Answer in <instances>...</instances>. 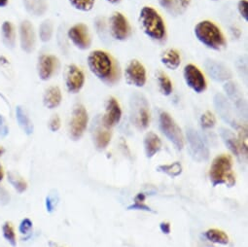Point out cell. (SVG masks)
<instances>
[{"label":"cell","mask_w":248,"mask_h":247,"mask_svg":"<svg viewBox=\"0 0 248 247\" xmlns=\"http://www.w3.org/2000/svg\"><path fill=\"white\" fill-rule=\"evenodd\" d=\"M232 160L230 156L222 154L217 156L210 167L209 177L213 187L225 184L228 187H232L235 184V176L232 170Z\"/></svg>","instance_id":"277c9868"},{"label":"cell","mask_w":248,"mask_h":247,"mask_svg":"<svg viewBox=\"0 0 248 247\" xmlns=\"http://www.w3.org/2000/svg\"><path fill=\"white\" fill-rule=\"evenodd\" d=\"M2 232H3V236L4 238L13 246L15 247L17 245V238H16V233L13 226L11 223L6 222L3 227H2Z\"/></svg>","instance_id":"836d02e7"},{"label":"cell","mask_w":248,"mask_h":247,"mask_svg":"<svg viewBox=\"0 0 248 247\" xmlns=\"http://www.w3.org/2000/svg\"><path fill=\"white\" fill-rule=\"evenodd\" d=\"M8 181L19 193H24L28 188V184L25 179L13 171L8 172Z\"/></svg>","instance_id":"f546056e"},{"label":"cell","mask_w":248,"mask_h":247,"mask_svg":"<svg viewBox=\"0 0 248 247\" xmlns=\"http://www.w3.org/2000/svg\"><path fill=\"white\" fill-rule=\"evenodd\" d=\"M160 130L166 138L175 146L176 149L182 150L184 147V139L180 128L173 118L168 112H162L159 118Z\"/></svg>","instance_id":"8992f818"},{"label":"cell","mask_w":248,"mask_h":247,"mask_svg":"<svg viewBox=\"0 0 248 247\" xmlns=\"http://www.w3.org/2000/svg\"><path fill=\"white\" fill-rule=\"evenodd\" d=\"M70 5L81 12H90L94 6L95 0H68Z\"/></svg>","instance_id":"1f68e13d"},{"label":"cell","mask_w":248,"mask_h":247,"mask_svg":"<svg viewBox=\"0 0 248 247\" xmlns=\"http://www.w3.org/2000/svg\"><path fill=\"white\" fill-rule=\"evenodd\" d=\"M31 228H32V222L31 221V219L26 218L21 222L19 226V231L21 233L25 234V233H28L31 230Z\"/></svg>","instance_id":"f35d334b"},{"label":"cell","mask_w":248,"mask_h":247,"mask_svg":"<svg viewBox=\"0 0 248 247\" xmlns=\"http://www.w3.org/2000/svg\"><path fill=\"white\" fill-rule=\"evenodd\" d=\"M131 121L140 130H146L149 126V104L140 93H135L131 98Z\"/></svg>","instance_id":"5b68a950"},{"label":"cell","mask_w":248,"mask_h":247,"mask_svg":"<svg viewBox=\"0 0 248 247\" xmlns=\"http://www.w3.org/2000/svg\"><path fill=\"white\" fill-rule=\"evenodd\" d=\"M186 138L189 146V152L193 160L202 163L209 158V150L201 135L193 128L186 130Z\"/></svg>","instance_id":"52a82bcc"},{"label":"cell","mask_w":248,"mask_h":247,"mask_svg":"<svg viewBox=\"0 0 248 247\" xmlns=\"http://www.w3.org/2000/svg\"><path fill=\"white\" fill-rule=\"evenodd\" d=\"M162 149V141L154 133H147L144 138V150L147 158H153Z\"/></svg>","instance_id":"7402d4cb"},{"label":"cell","mask_w":248,"mask_h":247,"mask_svg":"<svg viewBox=\"0 0 248 247\" xmlns=\"http://www.w3.org/2000/svg\"><path fill=\"white\" fill-rule=\"evenodd\" d=\"M157 78H158V83H159V87L162 93L167 96L170 95L173 89L170 79L163 72H158Z\"/></svg>","instance_id":"4dcf8cb0"},{"label":"cell","mask_w":248,"mask_h":247,"mask_svg":"<svg viewBox=\"0 0 248 247\" xmlns=\"http://www.w3.org/2000/svg\"><path fill=\"white\" fill-rule=\"evenodd\" d=\"M224 91L228 98L232 101L233 107H235L236 111L241 116L246 118V103L238 87L233 82L228 81L224 85Z\"/></svg>","instance_id":"e0dca14e"},{"label":"cell","mask_w":248,"mask_h":247,"mask_svg":"<svg viewBox=\"0 0 248 247\" xmlns=\"http://www.w3.org/2000/svg\"><path fill=\"white\" fill-rule=\"evenodd\" d=\"M3 153H4V149L0 147V156H1Z\"/></svg>","instance_id":"681fc988"},{"label":"cell","mask_w":248,"mask_h":247,"mask_svg":"<svg viewBox=\"0 0 248 247\" xmlns=\"http://www.w3.org/2000/svg\"><path fill=\"white\" fill-rule=\"evenodd\" d=\"M67 36L70 41L80 50H87L91 47L92 39L89 28L84 24H77L70 28L67 31Z\"/></svg>","instance_id":"7c38bea8"},{"label":"cell","mask_w":248,"mask_h":247,"mask_svg":"<svg viewBox=\"0 0 248 247\" xmlns=\"http://www.w3.org/2000/svg\"><path fill=\"white\" fill-rule=\"evenodd\" d=\"M89 116L82 104H77L73 111L69 125V135L73 140H79L87 130Z\"/></svg>","instance_id":"ba28073f"},{"label":"cell","mask_w":248,"mask_h":247,"mask_svg":"<svg viewBox=\"0 0 248 247\" xmlns=\"http://www.w3.org/2000/svg\"><path fill=\"white\" fill-rule=\"evenodd\" d=\"M158 171L164 172L170 177H177L182 173V166L179 162H175L170 165H162L158 167Z\"/></svg>","instance_id":"f1b7e54d"},{"label":"cell","mask_w":248,"mask_h":247,"mask_svg":"<svg viewBox=\"0 0 248 247\" xmlns=\"http://www.w3.org/2000/svg\"><path fill=\"white\" fill-rule=\"evenodd\" d=\"M8 3V0H0V8L5 7Z\"/></svg>","instance_id":"bcb514c9"},{"label":"cell","mask_w":248,"mask_h":247,"mask_svg":"<svg viewBox=\"0 0 248 247\" xmlns=\"http://www.w3.org/2000/svg\"><path fill=\"white\" fill-rule=\"evenodd\" d=\"M204 236L211 242L227 245L229 243V236L227 233L218 229H210L204 232Z\"/></svg>","instance_id":"83f0119b"},{"label":"cell","mask_w":248,"mask_h":247,"mask_svg":"<svg viewBox=\"0 0 248 247\" xmlns=\"http://www.w3.org/2000/svg\"><path fill=\"white\" fill-rule=\"evenodd\" d=\"M158 1L164 9L171 14H176L179 10V7H177L175 0H158Z\"/></svg>","instance_id":"d590c367"},{"label":"cell","mask_w":248,"mask_h":247,"mask_svg":"<svg viewBox=\"0 0 248 247\" xmlns=\"http://www.w3.org/2000/svg\"><path fill=\"white\" fill-rule=\"evenodd\" d=\"M214 105L218 112V114L221 116V118L229 124L232 128L238 130L240 128L239 124L233 114V109L229 100L221 93H217L214 96Z\"/></svg>","instance_id":"4fadbf2b"},{"label":"cell","mask_w":248,"mask_h":247,"mask_svg":"<svg viewBox=\"0 0 248 247\" xmlns=\"http://www.w3.org/2000/svg\"><path fill=\"white\" fill-rule=\"evenodd\" d=\"M125 76L128 84L137 88H142L146 84V69L138 60H133L128 63Z\"/></svg>","instance_id":"8fae6325"},{"label":"cell","mask_w":248,"mask_h":247,"mask_svg":"<svg viewBox=\"0 0 248 247\" xmlns=\"http://www.w3.org/2000/svg\"><path fill=\"white\" fill-rule=\"evenodd\" d=\"M53 35V24L50 21H45L39 28V36L42 42H48Z\"/></svg>","instance_id":"d6a6232c"},{"label":"cell","mask_w":248,"mask_h":247,"mask_svg":"<svg viewBox=\"0 0 248 247\" xmlns=\"http://www.w3.org/2000/svg\"><path fill=\"white\" fill-rule=\"evenodd\" d=\"M49 128L53 133H56L61 129V119L58 115H55L51 119L50 124H49Z\"/></svg>","instance_id":"ab89813d"},{"label":"cell","mask_w":248,"mask_h":247,"mask_svg":"<svg viewBox=\"0 0 248 247\" xmlns=\"http://www.w3.org/2000/svg\"><path fill=\"white\" fill-rule=\"evenodd\" d=\"M191 3V0H179V4L183 9H186Z\"/></svg>","instance_id":"f6af8a7d"},{"label":"cell","mask_w":248,"mask_h":247,"mask_svg":"<svg viewBox=\"0 0 248 247\" xmlns=\"http://www.w3.org/2000/svg\"><path fill=\"white\" fill-rule=\"evenodd\" d=\"M23 2L26 10L35 17L44 15L48 9L46 0H23Z\"/></svg>","instance_id":"603a6c76"},{"label":"cell","mask_w":248,"mask_h":247,"mask_svg":"<svg viewBox=\"0 0 248 247\" xmlns=\"http://www.w3.org/2000/svg\"><path fill=\"white\" fill-rule=\"evenodd\" d=\"M3 177H4V171H3V168L0 166V181L3 180Z\"/></svg>","instance_id":"7dc6e473"},{"label":"cell","mask_w":248,"mask_h":247,"mask_svg":"<svg viewBox=\"0 0 248 247\" xmlns=\"http://www.w3.org/2000/svg\"><path fill=\"white\" fill-rule=\"evenodd\" d=\"M140 22L144 33L155 41H163L166 39L167 31L163 18L152 7L145 6L140 14Z\"/></svg>","instance_id":"7a4b0ae2"},{"label":"cell","mask_w":248,"mask_h":247,"mask_svg":"<svg viewBox=\"0 0 248 247\" xmlns=\"http://www.w3.org/2000/svg\"><path fill=\"white\" fill-rule=\"evenodd\" d=\"M110 32L114 39L125 41L131 34V28L128 20L120 12H115L110 18Z\"/></svg>","instance_id":"30bf717a"},{"label":"cell","mask_w":248,"mask_h":247,"mask_svg":"<svg viewBox=\"0 0 248 247\" xmlns=\"http://www.w3.org/2000/svg\"><path fill=\"white\" fill-rule=\"evenodd\" d=\"M58 201H59V198H58V195H49L46 199V208H47V211L52 213L56 207H57V204H58Z\"/></svg>","instance_id":"74e56055"},{"label":"cell","mask_w":248,"mask_h":247,"mask_svg":"<svg viewBox=\"0 0 248 247\" xmlns=\"http://www.w3.org/2000/svg\"><path fill=\"white\" fill-rule=\"evenodd\" d=\"M237 11L241 18L245 21L248 22V2L247 0H240L237 3Z\"/></svg>","instance_id":"8d00e7d4"},{"label":"cell","mask_w":248,"mask_h":247,"mask_svg":"<svg viewBox=\"0 0 248 247\" xmlns=\"http://www.w3.org/2000/svg\"><path fill=\"white\" fill-rule=\"evenodd\" d=\"M160 230L165 234H170V224L169 222H162L160 224Z\"/></svg>","instance_id":"7bdbcfd3"},{"label":"cell","mask_w":248,"mask_h":247,"mask_svg":"<svg viewBox=\"0 0 248 247\" xmlns=\"http://www.w3.org/2000/svg\"><path fill=\"white\" fill-rule=\"evenodd\" d=\"M1 33L4 45L9 49H13L16 44V35L13 25L10 22H4L1 28Z\"/></svg>","instance_id":"4316f807"},{"label":"cell","mask_w":248,"mask_h":247,"mask_svg":"<svg viewBox=\"0 0 248 247\" xmlns=\"http://www.w3.org/2000/svg\"><path fill=\"white\" fill-rule=\"evenodd\" d=\"M200 122L202 129L207 130V129H212L215 126L216 119H215V116L210 111H206L202 115Z\"/></svg>","instance_id":"e575fe53"},{"label":"cell","mask_w":248,"mask_h":247,"mask_svg":"<svg viewBox=\"0 0 248 247\" xmlns=\"http://www.w3.org/2000/svg\"><path fill=\"white\" fill-rule=\"evenodd\" d=\"M146 200V196L143 193H140L135 198V202H144Z\"/></svg>","instance_id":"ee69618b"},{"label":"cell","mask_w":248,"mask_h":247,"mask_svg":"<svg viewBox=\"0 0 248 247\" xmlns=\"http://www.w3.org/2000/svg\"><path fill=\"white\" fill-rule=\"evenodd\" d=\"M194 32L196 38L211 50L221 51L226 47V39L221 30L210 21H202L197 24Z\"/></svg>","instance_id":"3957f363"},{"label":"cell","mask_w":248,"mask_h":247,"mask_svg":"<svg viewBox=\"0 0 248 247\" xmlns=\"http://www.w3.org/2000/svg\"><path fill=\"white\" fill-rule=\"evenodd\" d=\"M204 68L208 76L216 82H228L232 79V75L231 70L217 61L206 60L204 62Z\"/></svg>","instance_id":"5bb4252c"},{"label":"cell","mask_w":248,"mask_h":247,"mask_svg":"<svg viewBox=\"0 0 248 247\" xmlns=\"http://www.w3.org/2000/svg\"><path fill=\"white\" fill-rule=\"evenodd\" d=\"M44 105L48 109H55L58 107L62 102V92L58 87H51L49 88L43 98Z\"/></svg>","instance_id":"d4e9b609"},{"label":"cell","mask_w":248,"mask_h":247,"mask_svg":"<svg viewBox=\"0 0 248 247\" xmlns=\"http://www.w3.org/2000/svg\"><path fill=\"white\" fill-rule=\"evenodd\" d=\"M88 66L90 71L107 86H114L121 78L118 62L104 51L96 50L88 56Z\"/></svg>","instance_id":"6da1fadb"},{"label":"cell","mask_w":248,"mask_h":247,"mask_svg":"<svg viewBox=\"0 0 248 247\" xmlns=\"http://www.w3.org/2000/svg\"><path fill=\"white\" fill-rule=\"evenodd\" d=\"M129 210H143V211H149L154 212L148 205H146L144 202H135L134 204L130 205L128 207Z\"/></svg>","instance_id":"60d3db41"},{"label":"cell","mask_w":248,"mask_h":247,"mask_svg":"<svg viewBox=\"0 0 248 247\" xmlns=\"http://www.w3.org/2000/svg\"><path fill=\"white\" fill-rule=\"evenodd\" d=\"M162 63L171 70H176L181 63V58L179 53L174 49H169L163 53L161 57Z\"/></svg>","instance_id":"cb8c5ba5"},{"label":"cell","mask_w":248,"mask_h":247,"mask_svg":"<svg viewBox=\"0 0 248 247\" xmlns=\"http://www.w3.org/2000/svg\"><path fill=\"white\" fill-rule=\"evenodd\" d=\"M183 77L186 85L197 93H202L206 90V80L199 67L194 64H186L183 69Z\"/></svg>","instance_id":"9c48e42d"},{"label":"cell","mask_w":248,"mask_h":247,"mask_svg":"<svg viewBox=\"0 0 248 247\" xmlns=\"http://www.w3.org/2000/svg\"><path fill=\"white\" fill-rule=\"evenodd\" d=\"M122 118V110L119 102L116 98L110 97L107 100L105 107V114L101 119V122L106 128H113L120 123Z\"/></svg>","instance_id":"9a60e30c"},{"label":"cell","mask_w":248,"mask_h":247,"mask_svg":"<svg viewBox=\"0 0 248 247\" xmlns=\"http://www.w3.org/2000/svg\"><path fill=\"white\" fill-rule=\"evenodd\" d=\"M21 47L26 53H31L35 46V33L33 26L30 21L22 22L20 26Z\"/></svg>","instance_id":"ffe728a7"},{"label":"cell","mask_w":248,"mask_h":247,"mask_svg":"<svg viewBox=\"0 0 248 247\" xmlns=\"http://www.w3.org/2000/svg\"><path fill=\"white\" fill-rule=\"evenodd\" d=\"M65 84L68 93H78L85 84V75L83 71L74 64L69 65L66 72Z\"/></svg>","instance_id":"2e32d148"},{"label":"cell","mask_w":248,"mask_h":247,"mask_svg":"<svg viewBox=\"0 0 248 247\" xmlns=\"http://www.w3.org/2000/svg\"><path fill=\"white\" fill-rule=\"evenodd\" d=\"M94 124V123H93ZM111 131L109 128H106L101 121H95L93 130V143L97 150H104L111 140Z\"/></svg>","instance_id":"d6986e66"},{"label":"cell","mask_w":248,"mask_h":247,"mask_svg":"<svg viewBox=\"0 0 248 247\" xmlns=\"http://www.w3.org/2000/svg\"><path fill=\"white\" fill-rule=\"evenodd\" d=\"M107 2H109V3H111V4H117L118 2H120L121 0H106Z\"/></svg>","instance_id":"c3c4849f"},{"label":"cell","mask_w":248,"mask_h":247,"mask_svg":"<svg viewBox=\"0 0 248 247\" xmlns=\"http://www.w3.org/2000/svg\"><path fill=\"white\" fill-rule=\"evenodd\" d=\"M9 133V129L7 127V124L2 116H0V136L6 137Z\"/></svg>","instance_id":"b9f144b4"},{"label":"cell","mask_w":248,"mask_h":247,"mask_svg":"<svg viewBox=\"0 0 248 247\" xmlns=\"http://www.w3.org/2000/svg\"><path fill=\"white\" fill-rule=\"evenodd\" d=\"M16 118H17V121L19 123L20 127L23 129V131L31 136L33 134V124L32 122L31 121L30 117L28 116L26 110L22 107V106H17L16 108Z\"/></svg>","instance_id":"484cf974"},{"label":"cell","mask_w":248,"mask_h":247,"mask_svg":"<svg viewBox=\"0 0 248 247\" xmlns=\"http://www.w3.org/2000/svg\"><path fill=\"white\" fill-rule=\"evenodd\" d=\"M219 134L224 141L225 145L228 147V149L236 157L240 156V148H239V143L238 139L234 136L232 132L226 128H220L219 129Z\"/></svg>","instance_id":"44dd1931"},{"label":"cell","mask_w":248,"mask_h":247,"mask_svg":"<svg viewBox=\"0 0 248 247\" xmlns=\"http://www.w3.org/2000/svg\"><path fill=\"white\" fill-rule=\"evenodd\" d=\"M59 68V60L55 56L43 55L38 61V75L43 81H48Z\"/></svg>","instance_id":"ac0fdd59"}]
</instances>
